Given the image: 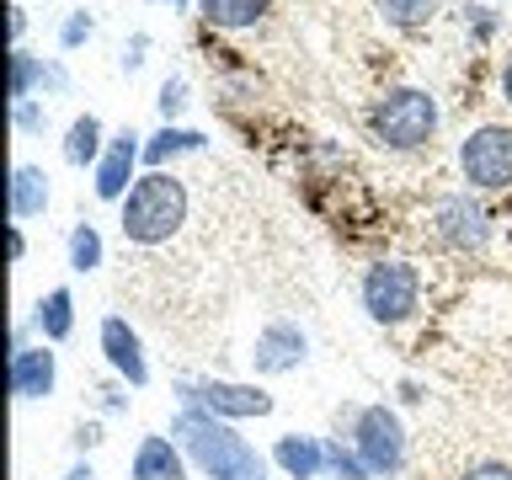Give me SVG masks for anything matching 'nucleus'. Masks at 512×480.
Here are the masks:
<instances>
[{
	"instance_id": "10",
	"label": "nucleus",
	"mask_w": 512,
	"mask_h": 480,
	"mask_svg": "<svg viewBox=\"0 0 512 480\" xmlns=\"http://www.w3.org/2000/svg\"><path fill=\"white\" fill-rule=\"evenodd\" d=\"M96 347H102V363L128 384V390H144V384H150V358H144V342H139V331L128 326V315H107L102 331H96Z\"/></svg>"
},
{
	"instance_id": "21",
	"label": "nucleus",
	"mask_w": 512,
	"mask_h": 480,
	"mask_svg": "<svg viewBox=\"0 0 512 480\" xmlns=\"http://www.w3.org/2000/svg\"><path fill=\"white\" fill-rule=\"evenodd\" d=\"M43 75H48V64L38 54L11 48V102H32V96L43 91Z\"/></svg>"
},
{
	"instance_id": "9",
	"label": "nucleus",
	"mask_w": 512,
	"mask_h": 480,
	"mask_svg": "<svg viewBox=\"0 0 512 480\" xmlns=\"http://www.w3.org/2000/svg\"><path fill=\"white\" fill-rule=\"evenodd\" d=\"M432 235L454 251H486L491 246V214L486 203L470 198V192H454V198H438L432 208Z\"/></svg>"
},
{
	"instance_id": "8",
	"label": "nucleus",
	"mask_w": 512,
	"mask_h": 480,
	"mask_svg": "<svg viewBox=\"0 0 512 480\" xmlns=\"http://www.w3.org/2000/svg\"><path fill=\"white\" fill-rule=\"evenodd\" d=\"M310 363V336H304L299 320H267L262 331H256V342H251V368H256V379H283V374H294V368Z\"/></svg>"
},
{
	"instance_id": "11",
	"label": "nucleus",
	"mask_w": 512,
	"mask_h": 480,
	"mask_svg": "<svg viewBox=\"0 0 512 480\" xmlns=\"http://www.w3.org/2000/svg\"><path fill=\"white\" fill-rule=\"evenodd\" d=\"M139 160H144V139L134 134V128H123V134H112L107 139V155L96 160V198L102 203H123L128 198V187L139 182Z\"/></svg>"
},
{
	"instance_id": "26",
	"label": "nucleus",
	"mask_w": 512,
	"mask_h": 480,
	"mask_svg": "<svg viewBox=\"0 0 512 480\" xmlns=\"http://www.w3.org/2000/svg\"><path fill=\"white\" fill-rule=\"evenodd\" d=\"M43 123H48V112H43V102L32 96V102H11V128L16 134H43Z\"/></svg>"
},
{
	"instance_id": "3",
	"label": "nucleus",
	"mask_w": 512,
	"mask_h": 480,
	"mask_svg": "<svg viewBox=\"0 0 512 480\" xmlns=\"http://www.w3.org/2000/svg\"><path fill=\"white\" fill-rule=\"evenodd\" d=\"M443 112H438V96L422 91V86H395L384 91L374 107H368V139L379 144V150H422V144H432V134H438Z\"/></svg>"
},
{
	"instance_id": "31",
	"label": "nucleus",
	"mask_w": 512,
	"mask_h": 480,
	"mask_svg": "<svg viewBox=\"0 0 512 480\" xmlns=\"http://www.w3.org/2000/svg\"><path fill=\"white\" fill-rule=\"evenodd\" d=\"M102 443V422H86V427H75V448L86 454V448H96Z\"/></svg>"
},
{
	"instance_id": "14",
	"label": "nucleus",
	"mask_w": 512,
	"mask_h": 480,
	"mask_svg": "<svg viewBox=\"0 0 512 480\" xmlns=\"http://www.w3.org/2000/svg\"><path fill=\"white\" fill-rule=\"evenodd\" d=\"M272 464L288 480H326V438H315V432H283L272 443Z\"/></svg>"
},
{
	"instance_id": "5",
	"label": "nucleus",
	"mask_w": 512,
	"mask_h": 480,
	"mask_svg": "<svg viewBox=\"0 0 512 480\" xmlns=\"http://www.w3.org/2000/svg\"><path fill=\"white\" fill-rule=\"evenodd\" d=\"M347 443L363 454V464L374 470V480H395L400 470H406V454H411L406 422H400V411H390V406L347 411Z\"/></svg>"
},
{
	"instance_id": "1",
	"label": "nucleus",
	"mask_w": 512,
	"mask_h": 480,
	"mask_svg": "<svg viewBox=\"0 0 512 480\" xmlns=\"http://www.w3.org/2000/svg\"><path fill=\"white\" fill-rule=\"evenodd\" d=\"M171 438L182 443V454L203 480H267V459L256 454V443L235 422L182 406L171 416Z\"/></svg>"
},
{
	"instance_id": "19",
	"label": "nucleus",
	"mask_w": 512,
	"mask_h": 480,
	"mask_svg": "<svg viewBox=\"0 0 512 480\" xmlns=\"http://www.w3.org/2000/svg\"><path fill=\"white\" fill-rule=\"evenodd\" d=\"M272 0H198V16L219 32H246L256 22H267Z\"/></svg>"
},
{
	"instance_id": "17",
	"label": "nucleus",
	"mask_w": 512,
	"mask_h": 480,
	"mask_svg": "<svg viewBox=\"0 0 512 480\" xmlns=\"http://www.w3.org/2000/svg\"><path fill=\"white\" fill-rule=\"evenodd\" d=\"M198 150H208V134L182 128V123H166V128H155V134L144 139V166L166 171V160H182V155H198Z\"/></svg>"
},
{
	"instance_id": "7",
	"label": "nucleus",
	"mask_w": 512,
	"mask_h": 480,
	"mask_svg": "<svg viewBox=\"0 0 512 480\" xmlns=\"http://www.w3.org/2000/svg\"><path fill=\"white\" fill-rule=\"evenodd\" d=\"M459 176L470 192H507L512 187V128L480 123L459 144Z\"/></svg>"
},
{
	"instance_id": "34",
	"label": "nucleus",
	"mask_w": 512,
	"mask_h": 480,
	"mask_svg": "<svg viewBox=\"0 0 512 480\" xmlns=\"http://www.w3.org/2000/svg\"><path fill=\"white\" fill-rule=\"evenodd\" d=\"M64 480H96V470H91V459H75L70 470H64Z\"/></svg>"
},
{
	"instance_id": "32",
	"label": "nucleus",
	"mask_w": 512,
	"mask_h": 480,
	"mask_svg": "<svg viewBox=\"0 0 512 480\" xmlns=\"http://www.w3.org/2000/svg\"><path fill=\"white\" fill-rule=\"evenodd\" d=\"M70 86V70L64 64H48V75H43V91H64Z\"/></svg>"
},
{
	"instance_id": "18",
	"label": "nucleus",
	"mask_w": 512,
	"mask_h": 480,
	"mask_svg": "<svg viewBox=\"0 0 512 480\" xmlns=\"http://www.w3.org/2000/svg\"><path fill=\"white\" fill-rule=\"evenodd\" d=\"M107 155V134H102V118L96 112H80V118L70 123V134H64V166L86 171L96 166V160Z\"/></svg>"
},
{
	"instance_id": "2",
	"label": "nucleus",
	"mask_w": 512,
	"mask_h": 480,
	"mask_svg": "<svg viewBox=\"0 0 512 480\" xmlns=\"http://www.w3.org/2000/svg\"><path fill=\"white\" fill-rule=\"evenodd\" d=\"M187 182L171 171H144L128 198L118 203V230L128 246H166V240L187 224Z\"/></svg>"
},
{
	"instance_id": "23",
	"label": "nucleus",
	"mask_w": 512,
	"mask_h": 480,
	"mask_svg": "<svg viewBox=\"0 0 512 480\" xmlns=\"http://www.w3.org/2000/svg\"><path fill=\"white\" fill-rule=\"evenodd\" d=\"M326 480H374V470L347 438H326Z\"/></svg>"
},
{
	"instance_id": "15",
	"label": "nucleus",
	"mask_w": 512,
	"mask_h": 480,
	"mask_svg": "<svg viewBox=\"0 0 512 480\" xmlns=\"http://www.w3.org/2000/svg\"><path fill=\"white\" fill-rule=\"evenodd\" d=\"M32 331L43 336L48 347H59V342H70V331H75V294L70 288H48V294L32 304Z\"/></svg>"
},
{
	"instance_id": "37",
	"label": "nucleus",
	"mask_w": 512,
	"mask_h": 480,
	"mask_svg": "<svg viewBox=\"0 0 512 480\" xmlns=\"http://www.w3.org/2000/svg\"><path fill=\"white\" fill-rule=\"evenodd\" d=\"M155 6H171V11H187L192 0H155Z\"/></svg>"
},
{
	"instance_id": "20",
	"label": "nucleus",
	"mask_w": 512,
	"mask_h": 480,
	"mask_svg": "<svg viewBox=\"0 0 512 480\" xmlns=\"http://www.w3.org/2000/svg\"><path fill=\"white\" fill-rule=\"evenodd\" d=\"M64 256H70V272H80V278H86V272H96L107 262V246H102V230H96V224H70V240H64Z\"/></svg>"
},
{
	"instance_id": "6",
	"label": "nucleus",
	"mask_w": 512,
	"mask_h": 480,
	"mask_svg": "<svg viewBox=\"0 0 512 480\" xmlns=\"http://www.w3.org/2000/svg\"><path fill=\"white\" fill-rule=\"evenodd\" d=\"M176 406L187 411H208L219 422H251V416H272V395L262 384H246V379H176L171 384Z\"/></svg>"
},
{
	"instance_id": "24",
	"label": "nucleus",
	"mask_w": 512,
	"mask_h": 480,
	"mask_svg": "<svg viewBox=\"0 0 512 480\" xmlns=\"http://www.w3.org/2000/svg\"><path fill=\"white\" fill-rule=\"evenodd\" d=\"M91 38H96V16H91V11H70V16L59 22V48H64V54L86 48Z\"/></svg>"
},
{
	"instance_id": "25",
	"label": "nucleus",
	"mask_w": 512,
	"mask_h": 480,
	"mask_svg": "<svg viewBox=\"0 0 512 480\" xmlns=\"http://www.w3.org/2000/svg\"><path fill=\"white\" fill-rule=\"evenodd\" d=\"M187 102H192V96H187V80H182V75H166V86H160V118L176 123V118L187 112Z\"/></svg>"
},
{
	"instance_id": "22",
	"label": "nucleus",
	"mask_w": 512,
	"mask_h": 480,
	"mask_svg": "<svg viewBox=\"0 0 512 480\" xmlns=\"http://www.w3.org/2000/svg\"><path fill=\"white\" fill-rule=\"evenodd\" d=\"M374 6L395 32H416V27H427L432 16H438V0H374Z\"/></svg>"
},
{
	"instance_id": "36",
	"label": "nucleus",
	"mask_w": 512,
	"mask_h": 480,
	"mask_svg": "<svg viewBox=\"0 0 512 480\" xmlns=\"http://www.w3.org/2000/svg\"><path fill=\"white\" fill-rule=\"evenodd\" d=\"M502 102H507V107H512V59H507V64H502Z\"/></svg>"
},
{
	"instance_id": "33",
	"label": "nucleus",
	"mask_w": 512,
	"mask_h": 480,
	"mask_svg": "<svg viewBox=\"0 0 512 480\" xmlns=\"http://www.w3.org/2000/svg\"><path fill=\"white\" fill-rule=\"evenodd\" d=\"M22 32H27V6H11V48H22Z\"/></svg>"
},
{
	"instance_id": "16",
	"label": "nucleus",
	"mask_w": 512,
	"mask_h": 480,
	"mask_svg": "<svg viewBox=\"0 0 512 480\" xmlns=\"http://www.w3.org/2000/svg\"><path fill=\"white\" fill-rule=\"evenodd\" d=\"M43 214H48V171L16 160L11 166V219L27 224V219H43Z\"/></svg>"
},
{
	"instance_id": "12",
	"label": "nucleus",
	"mask_w": 512,
	"mask_h": 480,
	"mask_svg": "<svg viewBox=\"0 0 512 480\" xmlns=\"http://www.w3.org/2000/svg\"><path fill=\"white\" fill-rule=\"evenodd\" d=\"M54 384H59V352L48 342L11 352V395L22 400V406L48 400V395H54Z\"/></svg>"
},
{
	"instance_id": "28",
	"label": "nucleus",
	"mask_w": 512,
	"mask_h": 480,
	"mask_svg": "<svg viewBox=\"0 0 512 480\" xmlns=\"http://www.w3.org/2000/svg\"><path fill=\"white\" fill-rule=\"evenodd\" d=\"M144 59H150V32H134V38L123 43V59H118V64H123L128 75H134V70H139Z\"/></svg>"
},
{
	"instance_id": "13",
	"label": "nucleus",
	"mask_w": 512,
	"mask_h": 480,
	"mask_svg": "<svg viewBox=\"0 0 512 480\" xmlns=\"http://www.w3.org/2000/svg\"><path fill=\"white\" fill-rule=\"evenodd\" d=\"M187 475H192V459L166 432H144L134 459H128V480H187Z\"/></svg>"
},
{
	"instance_id": "4",
	"label": "nucleus",
	"mask_w": 512,
	"mask_h": 480,
	"mask_svg": "<svg viewBox=\"0 0 512 480\" xmlns=\"http://www.w3.org/2000/svg\"><path fill=\"white\" fill-rule=\"evenodd\" d=\"M358 299H363V310L374 326H384V331L406 326V320H416V310H422V267L406 262V256H379V262L363 267Z\"/></svg>"
},
{
	"instance_id": "27",
	"label": "nucleus",
	"mask_w": 512,
	"mask_h": 480,
	"mask_svg": "<svg viewBox=\"0 0 512 480\" xmlns=\"http://www.w3.org/2000/svg\"><path fill=\"white\" fill-rule=\"evenodd\" d=\"M459 480H512V464L507 459H475L459 470Z\"/></svg>"
},
{
	"instance_id": "29",
	"label": "nucleus",
	"mask_w": 512,
	"mask_h": 480,
	"mask_svg": "<svg viewBox=\"0 0 512 480\" xmlns=\"http://www.w3.org/2000/svg\"><path fill=\"white\" fill-rule=\"evenodd\" d=\"M464 27H475V38H491V32H496L491 6H470V11H464Z\"/></svg>"
},
{
	"instance_id": "30",
	"label": "nucleus",
	"mask_w": 512,
	"mask_h": 480,
	"mask_svg": "<svg viewBox=\"0 0 512 480\" xmlns=\"http://www.w3.org/2000/svg\"><path fill=\"white\" fill-rule=\"evenodd\" d=\"M123 390H128L123 379H118V384H102V406H107V411H128V395H123Z\"/></svg>"
},
{
	"instance_id": "35",
	"label": "nucleus",
	"mask_w": 512,
	"mask_h": 480,
	"mask_svg": "<svg viewBox=\"0 0 512 480\" xmlns=\"http://www.w3.org/2000/svg\"><path fill=\"white\" fill-rule=\"evenodd\" d=\"M27 256V235H22V224H11V262H22Z\"/></svg>"
}]
</instances>
